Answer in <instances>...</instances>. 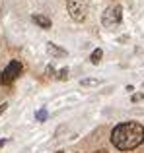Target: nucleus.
I'll return each mask as SVG.
<instances>
[{
	"label": "nucleus",
	"instance_id": "39448f33",
	"mask_svg": "<svg viewBox=\"0 0 144 153\" xmlns=\"http://www.w3.org/2000/svg\"><path fill=\"white\" fill-rule=\"evenodd\" d=\"M47 52H49L51 56H55V58H62V56H66V51L61 49L58 45H55V43H47Z\"/></svg>",
	"mask_w": 144,
	"mask_h": 153
},
{
	"label": "nucleus",
	"instance_id": "6e6552de",
	"mask_svg": "<svg viewBox=\"0 0 144 153\" xmlns=\"http://www.w3.org/2000/svg\"><path fill=\"white\" fill-rule=\"evenodd\" d=\"M80 83H82L84 87H88V85H99L101 82H99V79H94V78H88V79H82Z\"/></svg>",
	"mask_w": 144,
	"mask_h": 153
},
{
	"label": "nucleus",
	"instance_id": "ddd939ff",
	"mask_svg": "<svg viewBox=\"0 0 144 153\" xmlns=\"http://www.w3.org/2000/svg\"><path fill=\"white\" fill-rule=\"evenodd\" d=\"M94 153H107L105 149H98V151H94Z\"/></svg>",
	"mask_w": 144,
	"mask_h": 153
},
{
	"label": "nucleus",
	"instance_id": "423d86ee",
	"mask_svg": "<svg viewBox=\"0 0 144 153\" xmlns=\"http://www.w3.org/2000/svg\"><path fill=\"white\" fill-rule=\"evenodd\" d=\"M33 22L37 23L39 27H43V29H49V27H51V19L45 18V16H41V14H35L33 16Z\"/></svg>",
	"mask_w": 144,
	"mask_h": 153
},
{
	"label": "nucleus",
	"instance_id": "7ed1b4c3",
	"mask_svg": "<svg viewBox=\"0 0 144 153\" xmlns=\"http://www.w3.org/2000/svg\"><path fill=\"white\" fill-rule=\"evenodd\" d=\"M22 70H23L22 64H20L18 60H12V62L4 68V72L0 74V83H2V85H10V83L22 74Z\"/></svg>",
	"mask_w": 144,
	"mask_h": 153
},
{
	"label": "nucleus",
	"instance_id": "9b49d317",
	"mask_svg": "<svg viewBox=\"0 0 144 153\" xmlns=\"http://www.w3.org/2000/svg\"><path fill=\"white\" fill-rule=\"evenodd\" d=\"M142 97H144L142 93H136V95H133V101H134V103H138V101H140Z\"/></svg>",
	"mask_w": 144,
	"mask_h": 153
},
{
	"label": "nucleus",
	"instance_id": "4468645a",
	"mask_svg": "<svg viewBox=\"0 0 144 153\" xmlns=\"http://www.w3.org/2000/svg\"><path fill=\"white\" fill-rule=\"evenodd\" d=\"M4 143H6V140H0V147H2V146H4Z\"/></svg>",
	"mask_w": 144,
	"mask_h": 153
},
{
	"label": "nucleus",
	"instance_id": "f8f14e48",
	"mask_svg": "<svg viewBox=\"0 0 144 153\" xmlns=\"http://www.w3.org/2000/svg\"><path fill=\"white\" fill-rule=\"evenodd\" d=\"M6 107H8V105H6V103H2V105H0V114H2V112H4V111H6Z\"/></svg>",
	"mask_w": 144,
	"mask_h": 153
},
{
	"label": "nucleus",
	"instance_id": "1a4fd4ad",
	"mask_svg": "<svg viewBox=\"0 0 144 153\" xmlns=\"http://www.w3.org/2000/svg\"><path fill=\"white\" fill-rule=\"evenodd\" d=\"M35 118H37V120H45L47 118V111H45V108L37 111V112H35Z\"/></svg>",
	"mask_w": 144,
	"mask_h": 153
},
{
	"label": "nucleus",
	"instance_id": "9d476101",
	"mask_svg": "<svg viewBox=\"0 0 144 153\" xmlns=\"http://www.w3.org/2000/svg\"><path fill=\"white\" fill-rule=\"evenodd\" d=\"M68 78V70H66V68H62L61 72H58V79H66Z\"/></svg>",
	"mask_w": 144,
	"mask_h": 153
},
{
	"label": "nucleus",
	"instance_id": "f03ea898",
	"mask_svg": "<svg viewBox=\"0 0 144 153\" xmlns=\"http://www.w3.org/2000/svg\"><path fill=\"white\" fill-rule=\"evenodd\" d=\"M66 8H68V14L74 22H84L88 14V4L84 0H66Z\"/></svg>",
	"mask_w": 144,
	"mask_h": 153
},
{
	"label": "nucleus",
	"instance_id": "20e7f679",
	"mask_svg": "<svg viewBox=\"0 0 144 153\" xmlns=\"http://www.w3.org/2000/svg\"><path fill=\"white\" fill-rule=\"evenodd\" d=\"M123 18V8L121 6H109L103 12V25L105 27H115L121 23Z\"/></svg>",
	"mask_w": 144,
	"mask_h": 153
},
{
	"label": "nucleus",
	"instance_id": "0eeeda50",
	"mask_svg": "<svg viewBox=\"0 0 144 153\" xmlns=\"http://www.w3.org/2000/svg\"><path fill=\"white\" fill-rule=\"evenodd\" d=\"M101 56H103V51H101V49H95L94 52H92V56H90V62H92V64H99Z\"/></svg>",
	"mask_w": 144,
	"mask_h": 153
},
{
	"label": "nucleus",
	"instance_id": "f257e3e1",
	"mask_svg": "<svg viewBox=\"0 0 144 153\" xmlns=\"http://www.w3.org/2000/svg\"><path fill=\"white\" fill-rule=\"evenodd\" d=\"M144 142V126L138 122H123L111 134V143L121 151H130Z\"/></svg>",
	"mask_w": 144,
	"mask_h": 153
}]
</instances>
